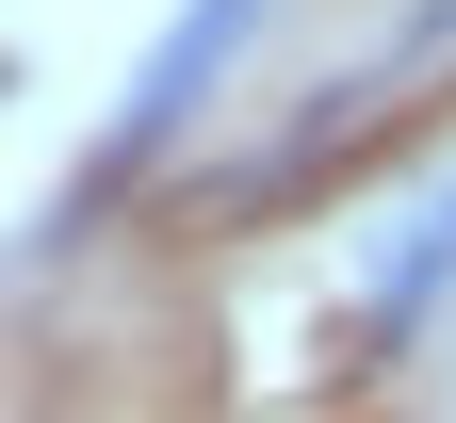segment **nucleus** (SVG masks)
I'll return each instance as SVG.
<instances>
[{
	"instance_id": "obj_1",
	"label": "nucleus",
	"mask_w": 456,
	"mask_h": 423,
	"mask_svg": "<svg viewBox=\"0 0 456 423\" xmlns=\"http://www.w3.org/2000/svg\"><path fill=\"white\" fill-rule=\"evenodd\" d=\"M245 17H261V0H180V17H163V49H147V82L131 98H114V131H98V179H131L163 131H180V114H196V82L228 66V49H245Z\"/></svg>"
},
{
	"instance_id": "obj_2",
	"label": "nucleus",
	"mask_w": 456,
	"mask_h": 423,
	"mask_svg": "<svg viewBox=\"0 0 456 423\" xmlns=\"http://www.w3.org/2000/svg\"><path fill=\"white\" fill-rule=\"evenodd\" d=\"M440 277H456V196L408 228V245H391V277H375V326H424V293H440Z\"/></svg>"
}]
</instances>
